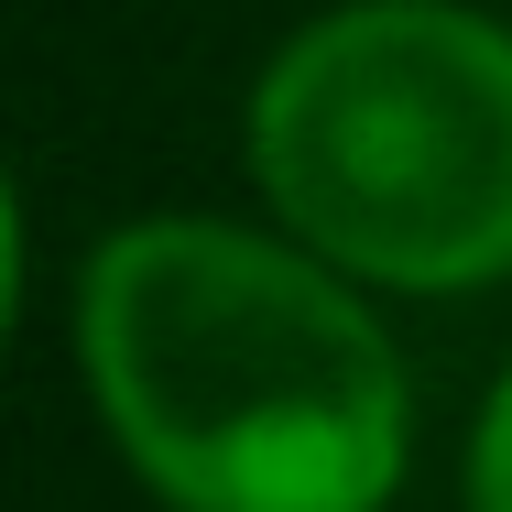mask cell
<instances>
[{
  "instance_id": "6da1fadb",
  "label": "cell",
  "mask_w": 512,
  "mask_h": 512,
  "mask_svg": "<svg viewBox=\"0 0 512 512\" xmlns=\"http://www.w3.org/2000/svg\"><path fill=\"white\" fill-rule=\"evenodd\" d=\"M77 349L120 458L175 512H382L404 480L382 327L251 229H120L88 262Z\"/></svg>"
},
{
  "instance_id": "7a4b0ae2",
  "label": "cell",
  "mask_w": 512,
  "mask_h": 512,
  "mask_svg": "<svg viewBox=\"0 0 512 512\" xmlns=\"http://www.w3.org/2000/svg\"><path fill=\"white\" fill-rule=\"evenodd\" d=\"M251 175L327 262L469 295L512 273V33L458 0H349L251 88Z\"/></svg>"
},
{
  "instance_id": "3957f363",
  "label": "cell",
  "mask_w": 512,
  "mask_h": 512,
  "mask_svg": "<svg viewBox=\"0 0 512 512\" xmlns=\"http://www.w3.org/2000/svg\"><path fill=\"white\" fill-rule=\"evenodd\" d=\"M469 512H512V371L480 414V436H469Z\"/></svg>"
}]
</instances>
